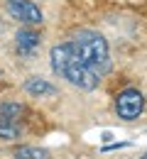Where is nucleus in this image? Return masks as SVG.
<instances>
[{"label": "nucleus", "mask_w": 147, "mask_h": 159, "mask_svg": "<svg viewBox=\"0 0 147 159\" xmlns=\"http://www.w3.org/2000/svg\"><path fill=\"white\" fill-rule=\"evenodd\" d=\"M49 59H52L54 74H59L62 79H66L71 86H76V88H81V91H93V88L98 86V81H101V76L74 52V47H71L69 42L52 47Z\"/></svg>", "instance_id": "f257e3e1"}, {"label": "nucleus", "mask_w": 147, "mask_h": 159, "mask_svg": "<svg viewBox=\"0 0 147 159\" xmlns=\"http://www.w3.org/2000/svg\"><path fill=\"white\" fill-rule=\"evenodd\" d=\"M69 44L74 47V52H76L98 76L108 71V66H110V52H108V42H105V37L101 32L79 30V32L71 37Z\"/></svg>", "instance_id": "f03ea898"}, {"label": "nucleus", "mask_w": 147, "mask_h": 159, "mask_svg": "<svg viewBox=\"0 0 147 159\" xmlns=\"http://www.w3.org/2000/svg\"><path fill=\"white\" fill-rule=\"evenodd\" d=\"M25 108L20 103H2L0 105V139H15L22 132Z\"/></svg>", "instance_id": "7ed1b4c3"}, {"label": "nucleus", "mask_w": 147, "mask_h": 159, "mask_svg": "<svg viewBox=\"0 0 147 159\" xmlns=\"http://www.w3.org/2000/svg\"><path fill=\"white\" fill-rule=\"evenodd\" d=\"M145 110V96L137 88H125L115 98V113L123 120H137Z\"/></svg>", "instance_id": "20e7f679"}, {"label": "nucleus", "mask_w": 147, "mask_h": 159, "mask_svg": "<svg viewBox=\"0 0 147 159\" xmlns=\"http://www.w3.org/2000/svg\"><path fill=\"white\" fill-rule=\"evenodd\" d=\"M2 7L22 25H30V27H37L44 22V15L39 10V5H34L32 0H2Z\"/></svg>", "instance_id": "39448f33"}, {"label": "nucleus", "mask_w": 147, "mask_h": 159, "mask_svg": "<svg viewBox=\"0 0 147 159\" xmlns=\"http://www.w3.org/2000/svg\"><path fill=\"white\" fill-rule=\"evenodd\" d=\"M39 32L34 30V27H30V25H25L22 30H17V34H15V47H17V52H20L22 57H32L34 52H37V47H39Z\"/></svg>", "instance_id": "423d86ee"}, {"label": "nucleus", "mask_w": 147, "mask_h": 159, "mask_svg": "<svg viewBox=\"0 0 147 159\" xmlns=\"http://www.w3.org/2000/svg\"><path fill=\"white\" fill-rule=\"evenodd\" d=\"M25 91L30 93V96H54L57 93V88L49 83V81L44 79H27V83H25Z\"/></svg>", "instance_id": "0eeeda50"}, {"label": "nucleus", "mask_w": 147, "mask_h": 159, "mask_svg": "<svg viewBox=\"0 0 147 159\" xmlns=\"http://www.w3.org/2000/svg\"><path fill=\"white\" fill-rule=\"evenodd\" d=\"M15 159H49V152L39 149V147H17Z\"/></svg>", "instance_id": "6e6552de"}, {"label": "nucleus", "mask_w": 147, "mask_h": 159, "mask_svg": "<svg viewBox=\"0 0 147 159\" xmlns=\"http://www.w3.org/2000/svg\"><path fill=\"white\" fill-rule=\"evenodd\" d=\"M140 159H147V152H145V154H142V157H140Z\"/></svg>", "instance_id": "1a4fd4ad"}]
</instances>
